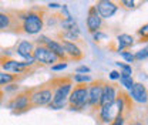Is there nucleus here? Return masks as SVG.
Returning a JSON list of instances; mask_svg holds the SVG:
<instances>
[{
	"label": "nucleus",
	"mask_w": 148,
	"mask_h": 125,
	"mask_svg": "<svg viewBox=\"0 0 148 125\" xmlns=\"http://www.w3.org/2000/svg\"><path fill=\"white\" fill-rule=\"evenodd\" d=\"M44 46H46V47H47V48H49V50L58 58V61H67V57H66V54H64L63 46H61V43H60L57 38L47 37V41H46Z\"/></svg>",
	"instance_id": "obj_19"
},
{
	"label": "nucleus",
	"mask_w": 148,
	"mask_h": 125,
	"mask_svg": "<svg viewBox=\"0 0 148 125\" xmlns=\"http://www.w3.org/2000/svg\"><path fill=\"white\" fill-rule=\"evenodd\" d=\"M60 7H61V3H58V1H49L47 3V12L49 10H60Z\"/></svg>",
	"instance_id": "obj_37"
},
{
	"label": "nucleus",
	"mask_w": 148,
	"mask_h": 125,
	"mask_svg": "<svg viewBox=\"0 0 148 125\" xmlns=\"http://www.w3.org/2000/svg\"><path fill=\"white\" fill-rule=\"evenodd\" d=\"M14 31L16 33V16L14 10L0 12V31Z\"/></svg>",
	"instance_id": "obj_15"
},
{
	"label": "nucleus",
	"mask_w": 148,
	"mask_h": 125,
	"mask_svg": "<svg viewBox=\"0 0 148 125\" xmlns=\"http://www.w3.org/2000/svg\"><path fill=\"white\" fill-rule=\"evenodd\" d=\"M114 107L117 109V115H125L127 117V112L132 109V101L130 100V97L125 92H123L120 89L118 97L114 101Z\"/></svg>",
	"instance_id": "obj_16"
},
{
	"label": "nucleus",
	"mask_w": 148,
	"mask_h": 125,
	"mask_svg": "<svg viewBox=\"0 0 148 125\" xmlns=\"http://www.w3.org/2000/svg\"><path fill=\"white\" fill-rule=\"evenodd\" d=\"M20 80H23V77L13 75V74H7V72L0 70V88L4 87V85H9V84H12V83H18Z\"/></svg>",
	"instance_id": "obj_22"
},
{
	"label": "nucleus",
	"mask_w": 148,
	"mask_h": 125,
	"mask_svg": "<svg viewBox=\"0 0 148 125\" xmlns=\"http://www.w3.org/2000/svg\"><path fill=\"white\" fill-rule=\"evenodd\" d=\"M0 70L7 72V74L23 77V78L30 75V72L33 71L24 61L16 60L10 54H4V53H0Z\"/></svg>",
	"instance_id": "obj_3"
},
{
	"label": "nucleus",
	"mask_w": 148,
	"mask_h": 125,
	"mask_svg": "<svg viewBox=\"0 0 148 125\" xmlns=\"http://www.w3.org/2000/svg\"><path fill=\"white\" fill-rule=\"evenodd\" d=\"M67 67H69V61H57L56 64L51 66V71H54V72L64 71Z\"/></svg>",
	"instance_id": "obj_31"
},
{
	"label": "nucleus",
	"mask_w": 148,
	"mask_h": 125,
	"mask_svg": "<svg viewBox=\"0 0 148 125\" xmlns=\"http://www.w3.org/2000/svg\"><path fill=\"white\" fill-rule=\"evenodd\" d=\"M57 40L71 41V43H80L81 41V33H75V31H58Z\"/></svg>",
	"instance_id": "obj_21"
},
{
	"label": "nucleus",
	"mask_w": 148,
	"mask_h": 125,
	"mask_svg": "<svg viewBox=\"0 0 148 125\" xmlns=\"http://www.w3.org/2000/svg\"><path fill=\"white\" fill-rule=\"evenodd\" d=\"M120 88L117 85H114L112 83L104 81L103 84V91H101V101L100 105H107V104H112L115 101V98L118 97Z\"/></svg>",
	"instance_id": "obj_14"
},
{
	"label": "nucleus",
	"mask_w": 148,
	"mask_h": 125,
	"mask_svg": "<svg viewBox=\"0 0 148 125\" xmlns=\"http://www.w3.org/2000/svg\"><path fill=\"white\" fill-rule=\"evenodd\" d=\"M33 58L37 66H49V67H51L58 61V58L46 46H36V44L33 50Z\"/></svg>",
	"instance_id": "obj_8"
},
{
	"label": "nucleus",
	"mask_w": 148,
	"mask_h": 125,
	"mask_svg": "<svg viewBox=\"0 0 148 125\" xmlns=\"http://www.w3.org/2000/svg\"><path fill=\"white\" fill-rule=\"evenodd\" d=\"M86 26H87V30L88 33H95V31H100L103 27H104V20L100 17V14L97 13L95 7L90 6L88 12H87V18H86Z\"/></svg>",
	"instance_id": "obj_13"
},
{
	"label": "nucleus",
	"mask_w": 148,
	"mask_h": 125,
	"mask_svg": "<svg viewBox=\"0 0 148 125\" xmlns=\"http://www.w3.org/2000/svg\"><path fill=\"white\" fill-rule=\"evenodd\" d=\"M95 117H97V121L100 122V125H108L115 117H118L117 109L114 107V102L107 104V105H100L98 109L95 111Z\"/></svg>",
	"instance_id": "obj_12"
},
{
	"label": "nucleus",
	"mask_w": 148,
	"mask_h": 125,
	"mask_svg": "<svg viewBox=\"0 0 148 125\" xmlns=\"http://www.w3.org/2000/svg\"><path fill=\"white\" fill-rule=\"evenodd\" d=\"M147 58H148L147 46H145V47H143V48H140V50H137V51H134V60H135V61L143 63V61H147Z\"/></svg>",
	"instance_id": "obj_27"
},
{
	"label": "nucleus",
	"mask_w": 148,
	"mask_h": 125,
	"mask_svg": "<svg viewBox=\"0 0 148 125\" xmlns=\"http://www.w3.org/2000/svg\"><path fill=\"white\" fill-rule=\"evenodd\" d=\"M120 55L123 57V60H124V63H125V64L132 66V64L135 63V60H134V53H132V51L125 50V51H121V53H120Z\"/></svg>",
	"instance_id": "obj_29"
},
{
	"label": "nucleus",
	"mask_w": 148,
	"mask_h": 125,
	"mask_svg": "<svg viewBox=\"0 0 148 125\" xmlns=\"http://www.w3.org/2000/svg\"><path fill=\"white\" fill-rule=\"evenodd\" d=\"M128 125H145L143 121H132L131 124H128Z\"/></svg>",
	"instance_id": "obj_39"
},
{
	"label": "nucleus",
	"mask_w": 148,
	"mask_h": 125,
	"mask_svg": "<svg viewBox=\"0 0 148 125\" xmlns=\"http://www.w3.org/2000/svg\"><path fill=\"white\" fill-rule=\"evenodd\" d=\"M33 50H34V43L30 40H21L18 41L14 47V54L18 55L21 60H26L27 57L33 55Z\"/></svg>",
	"instance_id": "obj_18"
},
{
	"label": "nucleus",
	"mask_w": 148,
	"mask_h": 125,
	"mask_svg": "<svg viewBox=\"0 0 148 125\" xmlns=\"http://www.w3.org/2000/svg\"><path fill=\"white\" fill-rule=\"evenodd\" d=\"M137 33H138V36H140V38H141L143 41H147V37H148V24L147 23H145L144 26H141Z\"/></svg>",
	"instance_id": "obj_34"
},
{
	"label": "nucleus",
	"mask_w": 148,
	"mask_h": 125,
	"mask_svg": "<svg viewBox=\"0 0 148 125\" xmlns=\"http://www.w3.org/2000/svg\"><path fill=\"white\" fill-rule=\"evenodd\" d=\"M61 18H70L73 17V14L70 13V9H69V4H61L60 7V14H58Z\"/></svg>",
	"instance_id": "obj_33"
},
{
	"label": "nucleus",
	"mask_w": 148,
	"mask_h": 125,
	"mask_svg": "<svg viewBox=\"0 0 148 125\" xmlns=\"http://www.w3.org/2000/svg\"><path fill=\"white\" fill-rule=\"evenodd\" d=\"M29 97H30L32 108L47 107L53 100V89H51L50 83L29 88Z\"/></svg>",
	"instance_id": "obj_5"
},
{
	"label": "nucleus",
	"mask_w": 148,
	"mask_h": 125,
	"mask_svg": "<svg viewBox=\"0 0 148 125\" xmlns=\"http://www.w3.org/2000/svg\"><path fill=\"white\" fill-rule=\"evenodd\" d=\"M70 78L75 85H88L90 83H92V77L90 74H73L70 75Z\"/></svg>",
	"instance_id": "obj_23"
},
{
	"label": "nucleus",
	"mask_w": 148,
	"mask_h": 125,
	"mask_svg": "<svg viewBox=\"0 0 148 125\" xmlns=\"http://www.w3.org/2000/svg\"><path fill=\"white\" fill-rule=\"evenodd\" d=\"M131 101L140 104V105H145L148 101V91H147V85L143 84V83H134V85L128 89V94Z\"/></svg>",
	"instance_id": "obj_11"
},
{
	"label": "nucleus",
	"mask_w": 148,
	"mask_h": 125,
	"mask_svg": "<svg viewBox=\"0 0 148 125\" xmlns=\"http://www.w3.org/2000/svg\"><path fill=\"white\" fill-rule=\"evenodd\" d=\"M115 66L120 68V71L121 72H125V74H130V75H132V66H130V64H125V63H120V61H115Z\"/></svg>",
	"instance_id": "obj_30"
},
{
	"label": "nucleus",
	"mask_w": 148,
	"mask_h": 125,
	"mask_svg": "<svg viewBox=\"0 0 148 125\" xmlns=\"http://www.w3.org/2000/svg\"><path fill=\"white\" fill-rule=\"evenodd\" d=\"M92 40H94V43H103V41H106V40H108L110 37L107 33H104L103 30H100V31H95V33H92Z\"/></svg>",
	"instance_id": "obj_28"
},
{
	"label": "nucleus",
	"mask_w": 148,
	"mask_h": 125,
	"mask_svg": "<svg viewBox=\"0 0 148 125\" xmlns=\"http://www.w3.org/2000/svg\"><path fill=\"white\" fill-rule=\"evenodd\" d=\"M69 111L74 112H83V111H88V91L87 85H74L70 97L67 100Z\"/></svg>",
	"instance_id": "obj_4"
},
{
	"label": "nucleus",
	"mask_w": 148,
	"mask_h": 125,
	"mask_svg": "<svg viewBox=\"0 0 148 125\" xmlns=\"http://www.w3.org/2000/svg\"><path fill=\"white\" fill-rule=\"evenodd\" d=\"M115 43H117V47L114 48L117 53H121V51H125V50H130L134 44H135V38L132 34H128V33H121L115 37Z\"/></svg>",
	"instance_id": "obj_17"
},
{
	"label": "nucleus",
	"mask_w": 148,
	"mask_h": 125,
	"mask_svg": "<svg viewBox=\"0 0 148 125\" xmlns=\"http://www.w3.org/2000/svg\"><path fill=\"white\" fill-rule=\"evenodd\" d=\"M74 72H75V74H90V72H91V68H90L88 66H86V64H81V66L75 67Z\"/></svg>",
	"instance_id": "obj_36"
},
{
	"label": "nucleus",
	"mask_w": 148,
	"mask_h": 125,
	"mask_svg": "<svg viewBox=\"0 0 148 125\" xmlns=\"http://www.w3.org/2000/svg\"><path fill=\"white\" fill-rule=\"evenodd\" d=\"M6 107L9 108L14 115H20L27 112L29 109H32V104H30V97H29V88L21 89L17 94H14L7 102Z\"/></svg>",
	"instance_id": "obj_6"
},
{
	"label": "nucleus",
	"mask_w": 148,
	"mask_h": 125,
	"mask_svg": "<svg viewBox=\"0 0 148 125\" xmlns=\"http://www.w3.org/2000/svg\"><path fill=\"white\" fill-rule=\"evenodd\" d=\"M1 91H3L4 95H6V94H12V95H14V94H17L18 91H21V87H20L18 83H12V84H9V85L1 87Z\"/></svg>",
	"instance_id": "obj_26"
},
{
	"label": "nucleus",
	"mask_w": 148,
	"mask_h": 125,
	"mask_svg": "<svg viewBox=\"0 0 148 125\" xmlns=\"http://www.w3.org/2000/svg\"><path fill=\"white\" fill-rule=\"evenodd\" d=\"M106 80H92L87 85L88 91V111L95 114V111L100 107V101H101V91H103V84Z\"/></svg>",
	"instance_id": "obj_7"
},
{
	"label": "nucleus",
	"mask_w": 148,
	"mask_h": 125,
	"mask_svg": "<svg viewBox=\"0 0 148 125\" xmlns=\"http://www.w3.org/2000/svg\"><path fill=\"white\" fill-rule=\"evenodd\" d=\"M118 6H121V7L127 9V10H132V9H135V7L138 6V3L134 1V0H121V1L118 3Z\"/></svg>",
	"instance_id": "obj_32"
},
{
	"label": "nucleus",
	"mask_w": 148,
	"mask_h": 125,
	"mask_svg": "<svg viewBox=\"0 0 148 125\" xmlns=\"http://www.w3.org/2000/svg\"><path fill=\"white\" fill-rule=\"evenodd\" d=\"M47 9L30 7L24 10H14L16 16V33L26 36H38L44 30V17Z\"/></svg>",
	"instance_id": "obj_1"
},
{
	"label": "nucleus",
	"mask_w": 148,
	"mask_h": 125,
	"mask_svg": "<svg viewBox=\"0 0 148 125\" xmlns=\"http://www.w3.org/2000/svg\"><path fill=\"white\" fill-rule=\"evenodd\" d=\"M108 125H127V117L125 115H118Z\"/></svg>",
	"instance_id": "obj_35"
},
{
	"label": "nucleus",
	"mask_w": 148,
	"mask_h": 125,
	"mask_svg": "<svg viewBox=\"0 0 148 125\" xmlns=\"http://www.w3.org/2000/svg\"><path fill=\"white\" fill-rule=\"evenodd\" d=\"M58 27H60V31H75V33H81L80 26H78L77 20L74 17H70V18H61L60 17Z\"/></svg>",
	"instance_id": "obj_20"
},
{
	"label": "nucleus",
	"mask_w": 148,
	"mask_h": 125,
	"mask_svg": "<svg viewBox=\"0 0 148 125\" xmlns=\"http://www.w3.org/2000/svg\"><path fill=\"white\" fill-rule=\"evenodd\" d=\"M63 46L64 54L67 57V61H80L84 58V51L81 47V41L80 43H71V41H63L58 40Z\"/></svg>",
	"instance_id": "obj_10"
},
{
	"label": "nucleus",
	"mask_w": 148,
	"mask_h": 125,
	"mask_svg": "<svg viewBox=\"0 0 148 125\" xmlns=\"http://www.w3.org/2000/svg\"><path fill=\"white\" fill-rule=\"evenodd\" d=\"M3 100H4V94H3V91H1V88H0V105L3 104Z\"/></svg>",
	"instance_id": "obj_40"
},
{
	"label": "nucleus",
	"mask_w": 148,
	"mask_h": 125,
	"mask_svg": "<svg viewBox=\"0 0 148 125\" xmlns=\"http://www.w3.org/2000/svg\"><path fill=\"white\" fill-rule=\"evenodd\" d=\"M118 81H120V84H121L125 89H130L132 85H134V83H135L132 75L125 74V72H121V71H120V78H118Z\"/></svg>",
	"instance_id": "obj_24"
},
{
	"label": "nucleus",
	"mask_w": 148,
	"mask_h": 125,
	"mask_svg": "<svg viewBox=\"0 0 148 125\" xmlns=\"http://www.w3.org/2000/svg\"><path fill=\"white\" fill-rule=\"evenodd\" d=\"M94 7H95L97 13L100 14V17L103 18V20L112 18L117 14L118 9H120L118 3L117 1H112V0H98L94 4Z\"/></svg>",
	"instance_id": "obj_9"
},
{
	"label": "nucleus",
	"mask_w": 148,
	"mask_h": 125,
	"mask_svg": "<svg viewBox=\"0 0 148 125\" xmlns=\"http://www.w3.org/2000/svg\"><path fill=\"white\" fill-rule=\"evenodd\" d=\"M50 85L53 89V100L47 107L53 111H60V109L67 108L69 105L67 100H69L70 92L74 87L71 78L70 77H57L50 81Z\"/></svg>",
	"instance_id": "obj_2"
},
{
	"label": "nucleus",
	"mask_w": 148,
	"mask_h": 125,
	"mask_svg": "<svg viewBox=\"0 0 148 125\" xmlns=\"http://www.w3.org/2000/svg\"><path fill=\"white\" fill-rule=\"evenodd\" d=\"M120 78V70H111L108 74V80L110 81H118Z\"/></svg>",
	"instance_id": "obj_38"
},
{
	"label": "nucleus",
	"mask_w": 148,
	"mask_h": 125,
	"mask_svg": "<svg viewBox=\"0 0 148 125\" xmlns=\"http://www.w3.org/2000/svg\"><path fill=\"white\" fill-rule=\"evenodd\" d=\"M58 21H60V16L58 14H50L47 12L46 13V17H44V29L46 27H57L58 26Z\"/></svg>",
	"instance_id": "obj_25"
}]
</instances>
